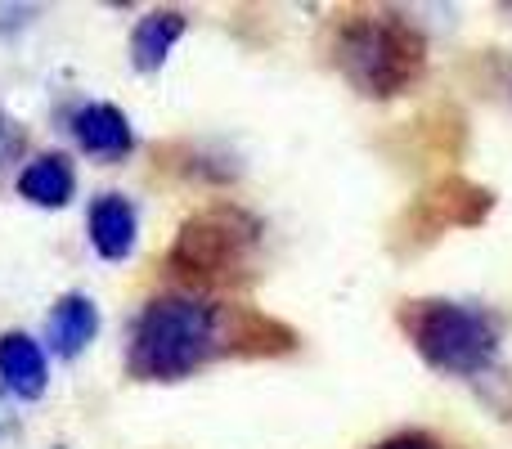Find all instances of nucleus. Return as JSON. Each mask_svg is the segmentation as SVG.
Listing matches in <instances>:
<instances>
[{"instance_id":"f257e3e1","label":"nucleus","mask_w":512,"mask_h":449,"mask_svg":"<svg viewBox=\"0 0 512 449\" xmlns=\"http://www.w3.org/2000/svg\"><path fill=\"white\" fill-rule=\"evenodd\" d=\"M216 342H221V310L189 292H167L140 310L126 364L144 382H180L203 360H212Z\"/></svg>"},{"instance_id":"f03ea898","label":"nucleus","mask_w":512,"mask_h":449,"mask_svg":"<svg viewBox=\"0 0 512 449\" xmlns=\"http://www.w3.org/2000/svg\"><path fill=\"white\" fill-rule=\"evenodd\" d=\"M337 68L360 95H405L423 72V36L396 14H355L337 32Z\"/></svg>"},{"instance_id":"7ed1b4c3","label":"nucleus","mask_w":512,"mask_h":449,"mask_svg":"<svg viewBox=\"0 0 512 449\" xmlns=\"http://www.w3.org/2000/svg\"><path fill=\"white\" fill-rule=\"evenodd\" d=\"M400 319L418 355L450 378H481L495 364L499 328L490 324L486 310L463 301H409Z\"/></svg>"},{"instance_id":"20e7f679","label":"nucleus","mask_w":512,"mask_h":449,"mask_svg":"<svg viewBox=\"0 0 512 449\" xmlns=\"http://www.w3.org/2000/svg\"><path fill=\"white\" fill-rule=\"evenodd\" d=\"M256 234H261V225L252 216L234 212V207H216V212L194 216L180 229L171 265L185 274H198V279H230L252 261Z\"/></svg>"},{"instance_id":"39448f33","label":"nucleus","mask_w":512,"mask_h":449,"mask_svg":"<svg viewBox=\"0 0 512 449\" xmlns=\"http://www.w3.org/2000/svg\"><path fill=\"white\" fill-rule=\"evenodd\" d=\"M72 135L86 153L104 162H117L135 149V135H131V122L122 117V108L113 104H86L77 117H72Z\"/></svg>"},{"instance_id":"423d86ee","label":"nucleus","mask_w":512,"mask_h":449,"mask_svg":"<svg viewBox=\"0 0 512 449\" xmlns=\"http://www.w3.org/2000/svg\"><path fill=\"white\" fill-rule=\"evenodd\" d=\"M0 382H5L18 400H41L45 382H50V364H45L41 342H32L27 333L0 337Z\"/></svg>"},{"instance_id":"0eeeda50","label":"nucleus","mask_w":512,"mask_h":449,"mask_svg":"<svg viewBox=\"0 0 512 449\" xmlns=\"http://www.w3.org/2000/svg\"><path fill=\"white\" fill-rule=\"evenodd\" d=\"M135 238H140V221H135V207L122 194H104L90 203V243L104 261H122L135 252Z\"/></svg>"},{"instance_id":"6e6552de","label":"nucleus","mask_w":512,"mask_h":449,"mask_svg":"<svg viewBox=\"0 0 512 449\" xmlns=\"http://www.w3.org/2000/svg\"><path fill=\"white\" fill-rule=\"evenodd\" d=\"M99 333V310L90 297H81V292H68V297L54 301L50 310V346L63 355V360H72V355H81L90 342H95Z\"/></svg>"},{"instance_id":"1a4fd4ad","label":"nucleus","mask_w":512,"mask_h":449,"mask_svg":"<svg viewBox=\"0 0 512 449\" xmlns=\"http://www.w3.org/2000/svg\"><path fill=\"white\" fill-rule=\"evenodd\" d=\"M72 189H77V171L63 153H41L18 176V194L36 207H63L72 198Z\"/></svg>"},{"instance_id":"9d476101","label":"nucleus","mask_w":512,"mask_h":449,"mask_svg":"<svg viewBox=\"0 0 512 449\" xmlns=\"http://www.w3.org/2000/svg\"><path fill=\"white\" fill-rule=\"evenodd\" d=\"M180 32H185V14L180 9H153V14L140 18L131 36V59L140 72H158L167 63V54L176 50Z\"/></svg>"},{"instance_id":"9b49d317","label":"nucleus","mask_w":512,"mask_h":449,"mask_svg":"<svg viewBox=\"0 0 512 449\" xmlns=\"http://www.w3.org/2000/svg\"><path fill=\"white\" fill-rule=\"evenodd\" d=\"M378 449H445V445L432 441V436H423V432H405V436H391V441H382Z\"/></svg>"},{"instance_id":"f8f14e48","label":"nucleus","mask_w":512,"mask_h":449,"mask_svg":"<svg viewBox=\"0 0 512 449\" xmlns=\"http://www.w3.org/2000/svg\"><path fill=\"white\" fill-rule=\"evenodd\" d=\"M9 432H14V414H9V409L5 405H0V441H5V436Z\"/></svg>"}]
</instances>
